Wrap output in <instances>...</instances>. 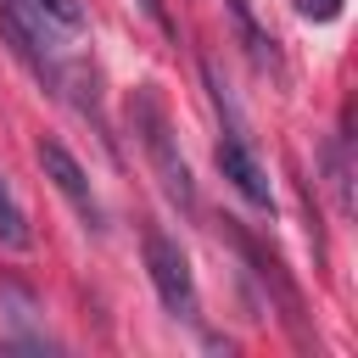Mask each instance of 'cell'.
<instances>
[{
  "label": "cell",
  "instance_id": "4",
  "mask_svg": "<svg viewBox=\"0 0 358 358\" xmlns=\"http://www.w3.org/2000/svg\"><path fill=\"white\" fill-rule=\"evenodd\" d=\"M218 168H224V179H229L252 207H268V201H274L268 173H263V162H257V151L246 145L241 129H224V140H218Z\"/></svg>",
  "mask_w": 358,
  "mask_h": 358
},
{
  "label": "cell",
  "instance_id": "7",
  "mask_svg": "<svg viewBox=\"0 0 358 358\" xmlns=\"http://www.w3.org/2000/svg\"><path fill=\"white\" fill-rule=\"evenodd\" d=\"M229 11H235V28L246 34V45H252V56L274 67V62H280V56H274V39H268V34H263V28L252 22V6H246V0H229Z\"/></svg>",
  "mask_w": 358,
  "mask_h": 358
},
{
  "label": "cell",
  "instance_id": "1",
  "mask_svg": "<svg viewBox=\"0 0 358 358\" xmlns=\"http://www.w3.org/2000/svg\"><path fill=\"white\" fill-rule=\"evenodd\" d=\"M129 123H134V134H140V145H145V157H151V168H157L168 201L185 207V213H196V179H190V162L179 157L168 106H162L151 90H134V101H129Z\"/></svg>",
  "mask_w": 358,
  "mask_h": 358
},
{
  "label": "cell",
  "instance_id": "6",
  "mask_svg": "<svg viewBox=\"0 0 358 358\" xmlns=\"http://www.w3.org/2000/svg\"><path fill=\"white\" fill-rule=\"evenodd\" d=\"M0 246H11V252H28V246H34L28 213H22V201L11 196V185H6V179H0Z\"/></svg>",
  "mask_w": 358,
  "mask_h": 358
},
{
  "label": "cell",
  "instance_id": "3",
  "mask_svg": "<svg viewBox=\"0 0 358 358\" xmlns=\"http://www.w3.org/2000/svg\"><path fill=\"white\" fill-rule=\"evenodd\" d=\"M39 168H45V179L73 201V213L84 218V224H101V207H95V190H90V179H84V168H78V157L62 145V140H39Z\"/></svg>",
  "mask_w": 358,
  "mask_h": 358
},
{
  "label": "cell",
  "instance_id": "5",
  "mask_svg": "<svg viewBox=\"0 0 358 358\" xmlns=\"http://www.w3.org/2000/svg\"><path fill=\"white\" fill-rule=\"evenodd\" d=\"M319 162H324V185L336 190V213L347 218V213H352V162H347V134H336V140H324V151H319Z\"/></svg>",
  "mask_w": 358,
  "mask_h": 358
},
{
  "label": "cell",
  "instance_id": "2",
  "mask_svg": "<svg viewBox=\"0 0 358 358\" xmlns=\"http://www.w3.org/2000/svg\"><path fill=\"white\" fill-rule=\"evenodd\" d=\"M140 252H145V268H151V285H157L162 308H168L173 319H196V274H190L179 241L151 224V229L140 235Z\"/></svg>",
  "mask_w": 358,
  "mask_h": 358
},
{
  "label": "cell",
  "instance_id": "8",
  "mask_svg": "<svg viewBox=\"0 0 358 358\" xmlns=\"http://www.w3.org/2000/svg\"><path fill=\"white\" fill-rule=\"evenodd\" d=\"M296 11L313 17V22H336L341 17V0H296Z\"/></svg>",
  "mask_w": 358,
  "mask_h": 358
},
{
  "label": "cell",
  "instance_id": "9",
  "mask_svg": "<svg viewBox=\"0 0 358 358\" xmlns=\"http://www.w3.org/2000/svg\"><path fill=\"white\" fill-rule=\"evenodd\" d=\"M140 11H145V17L168 34V39H179V28H173V17H168V6H162V0H140Z\"/></svg>",
  "mask_w": 358,
  "mask_h": 358
}]
</instances>
